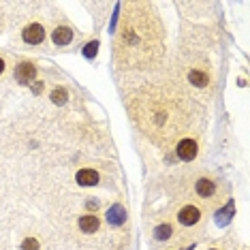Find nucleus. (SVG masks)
Listing matches in <instances>:
<instances>
[{"mask_svg":"<svg viewBox=\"0 0 250 250\" xmlns=\"http://www.w3.org/2000/svg\"><path fill=\"white\" fill-rule=\"evenodd\" d=\"M128 111L147 139L169 146L182 139L190 113L186 96L171 83H147L128 96Z\"/></svg>","mask_w":250,"mask_h":250,"instance_id":"f257e3e1","label":"nucleus"},{"mask_svg":"<svg viewBox=\"0 0 250 250\" xmlns=\"http://www.w3.org/2000/svg\"><path fill=\"white\" fill-rule=\"evenodd\" d=\"M165 54V26L156 9L147 2L124 4L113 37V60L120 69H147Z\"/></svg>","mask_w":250,"mask_h":250,"instance_id":"f03ea898","label":"nucleus"},{"mask_svg":"<svg viewBox=\"0 0 250 250\" xmlns=\"http://www.w3.org/2000/svg\"><path fill=\"white\" fill-rule=\"evenodd\" d=\"M225 190L223 186L218 184L214 178H209V175H201V178H197L192 182V206L206 209V208H216L220 206V199H223Z\"/></svg>","mask_w":250,"mask_h":250,"instance_id":"7ed1b4c3","label":"nucleus"},{"mask_svg":"<svg viewBox=\"0 0 250 250\" xmlns=\"http://www.w3.org/2000/svg\"><path fill=\"white\" fill-rule=\"evenodd\" d=\"M175 223L184 231H195L203 225V209L192 206V203H184L175 212Z\"/></svg>","mask_w":250,"mask_h":250,"instance_id":"20e7f679","label":"nucleus"},{"mask_svg":"<svg viewBox=\"0 0 250 250\" xmlns=\"http://www.w3.org/2000/svg\"><path fill=\"white\" fill-rule=\"evenodd\" d=\"M45 39H47V30H45V26L39 24V21H30V24L21 30V41L26 45H32V47L43 45Z\"/></svg>","mask_w":250,"mask_h":250,"instance_id":"39448f33","label":"nucleus"},{"mask_svg":"<svg viewBox=\"0 0 250 250\" xmlns=\"http://www.w3.org/2000/svg\"><path fill=\"white\" fill-rule=\"evenodd\" d=\"M186 82H188L192 88H208L209 82H212V73H209L208 66L192 64V66H188V71H186Z\"/></svg>","mask_w":250,"mask_h":250,"instance_id":"423d86ee","label":"nucleus"},{"mask_svg":"<svg viewBox=\"0 0 250 250\" xmlns=\"http://www.w3.org/2000/svg\"><path fill=\"white\" fill-rule=\"evenodd\" d=\"M175 152H178L180 161H195L199 156V139L197 137H182L175 146Z\"/></svg>","mask_w":250,"mask_h":250,"instance_id":"0eeeda50","label":"nucleus"},{"mask_svg":"<svg viewBox=\"0 0 250 250\" xmlns=\"http://www.w3.org/2000/svg\"><path fill=\"white\" fill-rule=\"evenodd\" d=\"M178 237V231L171 223H158L154 229H152V240L156 244H163V246H171Z\"/></svg>","mask_w":250,"mask_h":250,"instance_id":"6e6552de","label":"nucleus"},{"mask_svg":"<svg viewBox=\"0 0 250 250\" xmlns=\"http://www.w3.org/2000/svg\"><path fill=\"white\" fill-rule=\"evenodd\" d=\"M49 39H52V43L56 45V47H69V45L73 43V39H75V30H73L69 24H58L52 30Z\"/></svg>","mask_w":250,"mask_h":250,"instance_id":"1a4fd4ad","label":"nucleus"},{"mask_svg":"<svg viewBox=\"0 0 250 250\" xmlns=\"http://www.w3.org/2000/svg\"><path fill=\"white\" fill-rule=\"evenodd\" d=\"M35 77H37V66L32 64L30 60H21L20 64L15 66V79H18L20 83H24V86L35 82Z\"/></svg>","mask_w":250,"mask_h":250,"instance_id":"9d476101","label":"nucleus"},{"mask_svg":"<svg viewBox=\"0 0 250 250\" xmlns=\"http://www.w3.org/2000/svg\"><path fill=\"white\" fill-rule=\"evenodd\" d=\"M77 227H79V231H82V233L92 235V233H96L101 229V218L96 214H86V216H82V218H79Z\"/></svg>","mask_w":250,"mask_h":250,"instance_id":"9b49d317","label":"nucleus"},{"mask_svg":"<svg viewBox=\"0 0 250 250\" xmlns=\"http://www.w3.org/2000/svg\"><path fill=\"white\" fill-rule=\"evenodd\" d=\"M75 180H77V184L79 186H86V188H92V186H96L99 184V173L94 171V169H90V167H86V169H79L77 171V175H75Z\"/></svg>","mask_w":250,"mask_h":250,"instance_id":"f8f14e48","label":"nucleus"},{"mask_svg":"<svg viewBox=\"0 0 250 250\" xmlns=\"http://www.w3.org/2000/svg\"><path fill=\"white\" fill-rule=\"evenodd\" d=\"M107 220H109V225L113 227H122L124 220H126V212H124V208L120 203H116V206L109 208V212H107Z\"/></svg>","mask_w":250,"mask_h":250,"instance_id":"ddd939ff","label":"nucleus"},{"mask_svg":"<svg viewBox=\"0 0 250 250\" xmlns=\"http://www.w3.org/2000/svg\"><path fill=\"white\" fill-rule=\"evenodd\" d=\"M96 52H99V41H96V39H94V41H90L86 47H83V56H86V58H90V60H92L94 56H96Z\"/></svg>","mask_w":250,"mask_h":250,"instance_id":"4468645a","label":"nucleus"},{"mask_svg":"<svg viewBox=\"0 0 250 250\" xmlns=\"http://www.w3.org/2000/svg\"><path fill=\"white\" fill-rule=\"evenodd\" d=\"M52 101H56V103H58V105H62V103H64V101H66V92H64V90H62V88L54 90V92H52Z\"/></svg>","mask_w":250,"mask_h":250,"instance_id":"2eb2a0df","label":"nucleus"},{"mask_svg":"<svg viewBox=\"0 0 250 250\" xmlns=\"http://www.w3.org/2000/svg\"><path fill=\"white\" fill-rule=\"evenodd\" d=\"M4 66H7V64H4V60H2V58H0V75L4 73Z\"/></svg>","mask_w":250,"mask_h":250,"instance_id":"dca6fc26","label":"nucleus"},{"mask_svg":"<svg viewBox=\"0 0 250 250\" xmlns=\"http://www.w3.org/2000/svg\"><path fill=\"white\" fill-rule=\"evenodd\" d=\"M208 250H220V248H208Z\"/></svg>","mask_w":250,"mask_h":250,"instance_id":"f3484780","label":"nucleus"}]
</instances>
